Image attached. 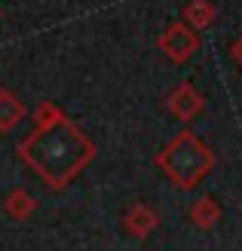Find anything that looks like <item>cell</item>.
Returning <instances> with one entry per match:
<instances>
[{"mask_svg": "<svg viewBox=\"0 0 242 251\" xmlns=\"http://www.w3.org/2000/svg\"><path fill=\"white\" fill-rule=\"evenodd\" d=\"M154 166L181 190H196L215 169V150L202 141L196 132L181 129L175 138H169L160 153L154 156Z\"/></svg>", "mask_w": 242, "mask_h": 251, "instance_id": "obj_2", "label": "cell"}, {"mask_svg": "<svg viewBox=\"0 0 242 251\" xmlns=\"http://www.w3.org/2000/svg\"><path fill=\"white\" fill-rule=\"evenodd\" d=\"M160 221L162 218L157 215V208H150L147 202H132L123 211V230L129 236H135V239H147L160 227Z\"/></svg>", "mask_w": 242, "mask_h": 251, "instance_id": "obj_5", "label": "cell"}, {"mask_svg": "<svg viewBox=\"0 0 242 251\" xmlns=\"http://www.w3.org/2000/svg\"><path fill=\"white\" fill-rule=\"evenodd\" d=\"M3 211L12 218V221H28L34 211H37V199L25 190V187H16L3 196Z\"/></svg>", "mask_w": 242, "mask_h": 251, "instance_id": "obj_8", "label": "cell"}, {"mask_svg": "<svg viewBox=\"0 0 242 251\" xmlns=\"http://www.w3.org/2000/svg\"><path fill=\"white\" fill-rule=\"evenodd\" d=\"M31 120L34 132L19 141L16 153L25 166L37 172V178L49 190H65L95 159L98 144L53 101H40Z\"/></svg>", "mask_w": 242, "mask_h": 251, "instance_id": "obj_1", "label": "cell"}, {"mask_svg": "<svg viewBox=\"0 0 242 251\" xmlns=\"http://www.w3.org/2000/svg\"><path fill=\"white\" fill-rule=\"evenodd\" d=\"M157 46H160V52L169 58V61H175V65H184L190 55H196V49H199V34L190 28L187 22L175 19L169 28L157 37Z\"/></svg>", "mask_w": 242, "mask_h": 251, "instance_id": "obj_3", "label": "cell"}, {"mask_svg": "<svg viewBox=\"0 0 242 251\" xmlns=\"http://www.w3.org/2000/svg\"><path fill=\"white\" fill-rule=\"evenodd\" d=\"M230 55H233V61H236V65H242V37H239V40L230 46Z\"/></svg>", "mask_w": 242, "mask_h": 251, "instance_id": "obj_10", "label": "cell"}, {"mask_svg": "<svg viewBox=\"0 0 242 251\" xmlns=\"http://www.w3.org/2000/svg\"><path fill=\"white\" fill-rule=\"evenodd\" d=\"M28 117V107H25L22 101H19V95L12 92V89H0V132H12L16 126Z\"/></svg>", "mask_w": 242, "mask_h": 251, "instance_id": "obj_7", "label": "cell"}, {"mask_svg": "<svg viewBox=\"0 0 242 251\" xmlns=\"http://www.w3.org/2000/svg\"><path fill=\"white\" fill-rule=\"evenodd\" d=\"M165 110L172 117H178L181 123H193L202 110H206V95L190 80H181L178 86H172L169 95H165Z\"/></svg>", "mask_w": 242, "mask_h": 251, "instance_id": "obj_4", "label": "cell"}, {"mask_svg": "<svg viewBox=\"0 0 242 251\" xmlns=\"http://www.w3.org/2000/svg\"><path fill=\"white\" fill-rule=\"evenodd\" d=\"M215 19H218V9H215L212 0H187V3L181 6V22H187L196 34L212 28Z\"/></svg>", "mask_w": 242, "mask_h": 251, "instance_id": "obj_6", "label": "cell"}, {"mask_svg": "<svg viewBox=\"0 0 242 251\" xmlns=\"http://www.w3.org/2000/svg\"><path fill=\"white\" fill-rule=\"evenodd\" d=\"M221 205H218V199H212V196H199L193 205H190V224L199 230H212L215 224L221 221Z\"/></svg>", "mask_w": 242, "mask_h": 251, "instance_id": "obj_9", "label": "cell"}]
</instances>
